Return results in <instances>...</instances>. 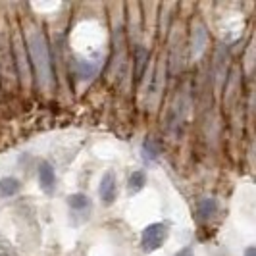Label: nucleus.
<instances>
[{"label": "nucleus", "instance_id": "8", "mask_svg": "<svg viewBox=\"0 0 256 256\" xmlns=\"http://www.w3.org/2000/svg\"><path fill=\"white\" fill-rule=\"evenodd\" d=\"M22 189V183L16 178H2L0 180V194L2 196H14Z\"/></svg>", "mask_w": 256, "mask_h": 256}, {"label": "nucleus", "instance_id": "3", "mask_svg": "<svg viewBox=\"0 0 256 256\" xmlns=\"http://www.w3.org/2000/svg\"><path fill=\"white\" fill-rule=\"evenodd\" d=\"M98 194L102 198V202L106 206H110L116 200L118 196V181H116V176L112 172L104 174L102 180H100V187H98Z\"/></svg>", "mask_w": 256, "mask_h": 256}, {"label": "nucleus", "instance_id": "14", "mask_svg": "<svg viewBox=\"0 0 256 256\" xmlns=\"http://www.w3.org/2000/svg\"><path fill=\"white\" fill-rule=\"evenodd\" d=\"M176 256H192V250L189 248V246H185V248H181V250Z\"/></svg>", "mask_w": 256, "mask_h": 256}, {"label": "nucleus", "instance_id": "7", "mask_svg": "<svg viewBox=\"0 0 256 256\" xmlns=\"http://www.w3.org/2000/svg\"><path fill=\"white\" fill-rule=\"evenodd\" d=\"M216 212H218V202H216L214 198H202V200L198 202V216L202 220L214 218Z\"/></svg>", "mask_w": 256, "mask_h": 256}, {"label": "nucleus", "instance_id": "12", "mask_svg": "<svg viewBox=\"0 0 256 256\" xmlns=\"http://www.w3.org/2000/svg\"><path fill=\"white\" fill-rule=\"evenodd\" d=\"M76 70H77V77H81V79H90V77L96 74V66L90 64V62H77Z\"/></svg>", "mask_w": 256, "mask_h": 256}, {"label": "nucleus", "instance_id": "2", "mask_svg": "<svg viewBox=\"0 0 256 256\" xmlns=\"http://www.w3.org/2000/svg\"><path fill=\"white\" fill-rule=\"evenodd\" d=\"M168 239V226L166 224H150L141 233V246L144 252L158 250Z\"/></svg>", "mask_w": 256, "mask_h": 256}, {"label": "nucleus", "instance_id": "1", "mask_svg": "<svg viewBox=\"0 0 256 256\" xmlns=\"http://www.w3.org/2000/svg\"><path fill=\"white\" fill-rule=\"evenodd\" d=\"M29 52H31V60L35 66V72L38 76L40 85H50L52 81V62H50V50L46 44V38L42 33H31L29 37Z\"/></svg>", "mask_w": 256, "mask_h": 256}, {"label": "nucleus", "instance_id": "13", "mask_svg": "<svg viewBox=\"0 0 256 256\" xmlns=\"http://www.w3.org/2000/svg\"><path fill=\"white\" fill-rule=\"evenodd\" d=\"M0 256H20L18 250H16V246L6 237H2V235H0Z\"/></svg>", "mask_w": 256, "mask_h": 256}, {"label": "nucleus", "instance_id": "4", "mask_svg": "<svg viewBox=\"0 0 256 256\" xmlns=\"http://www.w3.org/2000/svg\"><path fill=\"white\" fill-rule=\"evenodd\" d=\"M54 183H56V174H54V168H52L50 162L42 160L38 164V185L44 192L50 194L54 191Z\"/></svg>", "mask_w": 256, "mask_h": 256}, {"label": "nucleus", "instance_id": "10", "mask_svg": "<svg viewBox=\"0 0 256 256\" xmlns=\"http://www.w3.org/2000/svg\"><path fill=\"white\" fill-rule=\"evenodd\" d=\"M144 185H146V176H144V172L137 170V172H133V174L129 176L128 189H129V192H131V194L142 191V187H144Z\"/></svg>", "mask_w": 256, "mask_h": 256}, {"label": "nucleus", "instance_id": "5", "mask_svg": "<svg viewBox=\"0 0 256 256\" xmlns=\"http://www.w3.org/2000/svg\"><path fill=\"white\" fill-rule=\"evenodd\" d=\"M146 68H148V50L139 44V46H135V52H133V76H135V83H139L144 77Z\"/></svg>", "mask_w": 256, "mask_h": 256}, {"label": "nucleus", "instance_id": "11", "mask_svg": "<svg viewBox=\"0 0 256 256\" xmlns=\"http://www.w3.org/2000/svg\"><path fill=\"white\" fill-rule=\"evenodd\" d=\"M68 204L72 210H77V212H81V210H87L90 206V200L87 194H83V192H76V194H72L70 198H68Z\"/></svg>", "mask_w": 256, "mask_h": 256}, {"label": "nucleus", "instance_id": "6", "mask_svg": "<svg viewBox=\"0 0 256 256\" xmlns=\"http://www.w3.org/2000/svg\"><path fill=\"white\" fill-rule=\"evenodd\" d=\"M142 158L146 160V162H154L158 156H160V152H162V146H160V142L156 141V139H152V137H146L144 141H142Z\"/></svg>", "mask_w": 256, "mask_h": 256}, {"label": "nucleus", "instance_id": "9", "mask_svg": "<svg viewBox=\"0 0 256 256\" xmlns=\"http://www.w3.org/2000/svg\"><path fill=\"white\" fill-rule=\"evenodd\" d=\"M206 48V31L204 27H196L194 33H192V54L194 56H200Z\"/></svg>", "mask_w": 256, "mask_h": 256}, {"label": "nucleus", "instance_id": "15", "mask_svg": "<svg viewBox=\"0 0 256 256\" xmlns=\"http://www.w3.org/2000/svg\"><path fill=\"white\" fill-rule=\"evenodd\" d=\"M244 256H256V248H254V246H248V248L244 250Z\"/></svg>", "mask_w": 256, "mask_h": 256}]
</instances>
